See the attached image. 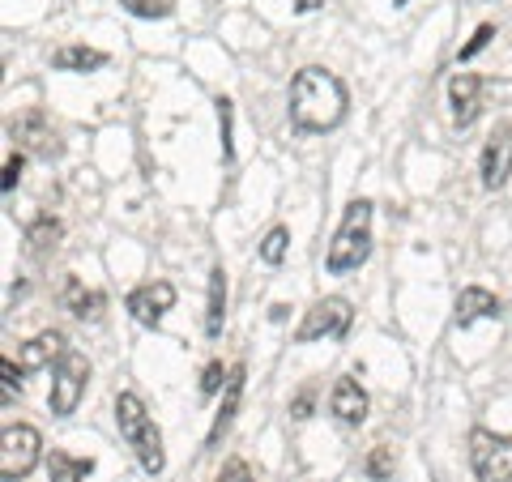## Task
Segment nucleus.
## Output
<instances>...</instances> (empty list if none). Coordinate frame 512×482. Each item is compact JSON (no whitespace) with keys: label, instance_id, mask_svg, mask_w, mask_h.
I'll return each instance as SVG.
<instances>
[{"label":"nucleus","instance_id":"f03ea898","mask_svg":"<svg viewBox=\"0 0 512 482\" xmlns=\"http://www.w3.org/2000/svg\"><path fill=\"white\" fill-rule=\"evenodd\" d=\"M116 427L124 444L133 448V457L141 461V470H146L150 478H158L167 470V448H163V431H158V423L150 419L146 401H141L133 389L116 393Z\"/></svg>","mask_w":512,"mask_h":482},{"label":"nucleus","instance_id":"39448f33","mask_svg":"<svg viewBox=\"0 0 512 482\" xmlns=\"http://www.w3.org/2000/svg\"><path fill=\"white\" fill-rule=\"evenodd\" d=\"M470 470L478 482H512V436L491 427L470 431Z\"/></svg>","mask_w":512,"mask_h":482},{"label":"nucleus","instance_id":"4468645a","mask_svg":"<svg viewBox=\"0 0 512 482\" xmlns=\"http://www.w3.org/2000/svg\"><path fill=\"white\" fill-rule=\"evenodd\" d=\"M504 308H500V299H495V291H487V286H466V291L457 295V329H470L474 320H495Z\"/></svg>","mask_w":512,"mask_h":482},{"label":"nucleus","instance_id":"a878e982","mask_svg":"<svg viewBox=\"0 0 512 482\" xmlns=\"http://www.w3.org/2000/svg\"><path fill=\"white\" fill-rule=\"evenodd\" d=\"M0 376H5V401H13V393L22 397L26 380H22V367H18V363H13V359H0Z\"/></svg>","mask_w":512,"mask_h":482},{"label":"nucleus","instance_id":"412c9836","mask_svg":"<svg viewBox=\"0 0 512 482\" xmlns=\"http://www.w3.org/2000/svg\"><path fill=\"white\" fill-rule=\"evenodd\" d=\"M286 252H291V227H269L265 239H261V261L265 265H282L286 261Z\"/></svg>","mask_w":512,"mask_h":482},{"label":"nucleus","instance_id":"4be33fe9","mask_svg":"<svg viewBox=\"0 0 512 482\" xmlns=\"http://www.w3.org/2000/svg\"><path fill=\"white\" fill-rule=\"evenodd\" d=\"M214 107H218V137H222V158H227V163H231V158H235V107H231V99H227V94H218V99H214Z\"/></svg>","mask_w":512,"mask_h":482},{"label":"nucleus","instance_id":"c756f323","mask_svg":"<svg viewBox=\"0 0 512 482\" xmlns=\"http://www.w3.org/2000/svg\"><path fill=\"white\" fill-rule=\"evenodd\" d=\"M291 410H295V419H308V414H312V393H299Z\"/></svg>","mask_w":512,"mask_h":482},{"label":"nucleus","instance_id":"5701e85b","mask_svg":"<svg viewBox=\"0 0 512 482\" xmlns=\"http://www.w3.org/2000/svg\"><path fill=\"white\" fill-rule=\"evenodd\" d=\"M393 470H397V461H393V448H384V444H376L372 453H367V461H363V474L372 478V482L393 478Z\"/></svg>","mask_w":512,"mask_h":482},{"label":"nucleus","instance_id":"1a4fd4ad","mask_svg":"<svg viewBox=\"0 0 512 482\" xmlns=\"http://www.w3.org/2000/svg\"><path fill=\"white\" fill-rule=\"evenodd\" d=\"M124 308H128V316H133L137 325L163 329V316L175 308V286L171 282H146V286H137V291H128Z\"/></svg>","mask_w":512,"mask_h":482},{"label":"nucleus","instance_id":"0eeeda50","mask_svg":"<svg viewBox=\"0 0 512 482\" xmlns=\"http://www.w3.org/2000/svg\"><path fill=\"white\" fill-rule=\"evenodd\" d=\"M350 320H355V308H350V299L325 295V299H316L312 308L303 312L299 329H295V342L308 346V342H320V337H346V333H350Z\"/></svg>","mask_w":512,"mask_h":482},{"label":"nucleus","instance_id":"aec40b11","mask_svg":"<svg viewBox=\"0 0 512 482\" xmlns=\"http://www.w3.org/2000/svg\"><path fill=\"white\" fill-rule=\"evenodd\" d=\"M60 235H64V227H60V218H52V214H39L35 222L26 227V244H30V256H47L56 244H60Z\"/></svg>","mask_w":512,"mask_h":482},{"label":"nucleus","instance_id":"7c9ffc66","mask_svg":"<svg viewBox=\"0 0 512 482\" xmlns=\"http://www.w3.org/2000/svg\"><path fill=\"white\" fill-rule=\"evenodd\" d=\"M325 0H295V13H316Z\"/></svg>","mask_w":512,"mask_h":482},{"label":"nucleus","instance_id":"6e6552de","mask_svg":"<svg viewBox=\"0 0 512 482\" xmlns=\"http://www.w3.org/2000/svg\"><path fill=\"white\" fill-rule=\"evenodd\" d=\"M478 175H483L487 192H500L512 175V120H500L483 141V154H478Z\"/></svg>","mask_w":512,"mask_h":482},{"label":"nucleus","instance_id":"7ed1b4c3","mask_svg":"<svg viewBox=\"0 0 512 482\" xmlns=\"http://www.w3.org/2000/svg\"><path fill=\"white\" fill-rule=\"evenodd\" d=\"M372 256V201L355 197L342 214V227L333 231V244L325 252V269L329 273H350Z\"/></svg>","mask_w":512,"mask_h":482},{"label":"nucleus","instance_id":"f3484780","mask_svg":"<svg viewBox=\"0 0 512 482\" xmlns=\"http://www.w3.org/2000/svg\"><path fill=\"white\" fill-rule=\"evenodd\" d=\"M222 325H227V269L214 265L210 269V295H205V333L222 337Z\"/></svg>","mask_w":512,"mask_h":482},{"label":"nucleus","instance_id":"f8f14e48","mask_svg":"<svg viewBox=\"0 0 512 482\" xmlns=\"http://www.w3.org/2000/svg\"><path fill=\"white\" fill-rule=\"evenodd\" d=\"M244 380H248V367H244V363H235V367H231L227 389H222V406H218V414H214L210 431H205V448H218V444H222V436L231 431L235 414H239V401H244Z\"/></svg>","mask_w":512,"mask_h":482},{"label":"nucleus","instance_id":"ddd939ff","mask_svg":"<svg viewBox=\"0 0 512 482\" xmlns=\"http://www.w3.org/2000/svg\"><path fill=\"white\" fill-rule=\"evenodd\" d=\"M329 414L338 423H346V427H363L367 423V393H363V384L355 376H342L338 384H333Z\"/></svg>","mask_w":512,"mask_h":482},{"label":"nucleus","instance_id":"a211bd4d","mask_svg":"<svg viewBox=\"0 0 512 482\" xmlns=\"http://www.w3.org/2000/svg\"><path fill=\"white\" fill-rule=\"evenodd\" d=\"M94 474V457H73L64 448L47 453V482H86Z\"/></svg>","mask_w":512,"mask_h":482},{"label":"nucleus","instance_id":"423d86ee","mask_svg":"<svg viewBox=\"0 0 512 482\" xmlns=\"http://www.w3.org/2000/svg\"><path fill=\"white\" fill-rule=\"evenodd\" d=\"M43 457V436L30 423H9L0 431V478L22 482Z\"/></svg>","mask_w":512,"mask_h":482},{"label":"nucleus","instance_id":"dca6fc26","mask_svg":"<svg viewBox=\"0 0 512 482\" xmlns=\"http://www.w3.org/2000/svg\"><path fill=\"white\" fill-rule=\"evenodd\" d=\"M64 350H69L64 346V333L60 329H43L22 346V367H52V363H60Z\"/></svg>","mask_w":512,"mask_h":482},{"label":"nucleus","instance_id":"2eb2a0df","mask_svg":"<svg viewBox=\"0 0 512 482\" xmlns=\"http://www.w3.org/2000/svg\"><path fill=\"white\" fill-rule=\"evenodd\" d=\"M107 64V52H99V47H86V43H64L52 52V69L60 73H94Z\"/></svg>","mask_w":512,"mask_h":482},{"label":"nucleus","instance_id":"b1692460","mask_svg":"<svg viewBox=\"0 0 512 482\" xmlns=\"http://www.w3.org/2000/svg\"><path fill=\"white\" fill-rule=\"evenodd\" d=\"M120 5L133 13V18H171V9H175V0H120Z\"/></svg>","mask_w":512,"mask_h":482},{"label":"nucleus","instance_id":"393cba45","mask_svg":"<svg viewBox=\"0 0 512 482\" xmlns=\"http://www.w3.org/2000/svg\"><path fill=\"white\" fill-rule=\"evenodd\" d=\"M227 380H231V367H222V359H210L205 363V372H201V397H214L227 389Z\"/></svg>","mask_w":512,"mask_h":482},{"label":"nucleus","instance_id":"f257e3e1","mask_svg":"<svg viewBox=\"0 0 512 482\" xmlns=\"http://www.w3.org/2000/svg\"><path fill=\"white\" fill-rule=\"evenodd\" d=\"M350 94L338 73L320 69V64H303L291 77V94H286V111L299 133H329L346 120Z\"/></svg>","mask_w":512,"mask_h":482},{"label":"nucleus","instance_id":"20e7f679","mask_svg":"<svg viewBox=\"0 0 512 482\" xmlns=\"http://www.w3.org/2000/svg\"><path fill=\"white\" fill-rule=\"evenodd\" d=\"M86 384H90V359L82 355V350H64L60 363L52 367V393H47V410H52L56 419H69V414L82 406Z\"/></svg>","mask_w":512,"mask_h":482},{"label":"nucleus","instance_id":"9d476101","mask_svg":"<svg viewBox=\"0 0 512 482\" xmlns=\"http://www.w3.org/2000/svg\"><path fill=\"white\" fill-rule=\"evenodd\" d=\"M13 141H18L26 154H35V158H56L60 154L52 124H47V116H43L39 107H30L26 116L13 120Z\"/></svg>","mask_w":512,"mask_h":482},{"label":"nucleus","instance_id":"cd10ccee","mask_svg":"<svg viewBox=\"0 0 512 482\" xmlns=\"http://www.w3.org/2000/svg\"><path fill=\"white\" fill-rule=\"evenodd\" d=\"M491 39H495V26H491V22H483V26H478V30H474V35H470V43H466V47H461V56H457V60H474V56H478V52H483V47H487Z\"/></svg>","mask_w":512,"mask_h":482},{"label":"nucleus","instance_id":"9b49d317","mask_svg":"<svg viewBox=\"0 0 512 482\" xmlns=\"http://www.w3.org/2000/svg\"><path fill=\"white\" fill-rule=\"evenodd\" d=\"M448 107H453V124L457 128H470L483 111V77L478 73H453L448 82Z\"/></svg>","mask_w":512,"mask_h":482},{"label":"nucleus","instance_id":"bb28decb","mask_svg":"<svg viewBox=\"0 0 512 482\" xmlns=\"http://www.w3.org/2000/svg\"><path fill=\"white\" fill-rule=\"evenodd\" d=\"M214 482H256V478H252V465H248L244 457H231V461L218 470Z\"/></svg>","mask_w":512,"mask_h":482},{"label":"nucleus","instance_id":"6ab92c4d","mask_svg":"<svg viewBox=\"0 0 512 482\" xmlns=\"http://www.w3.org/2000/svg\"><path fill=\"white\" fill-rule=\"evenodd\" d=\"M64 308H69L77 320H99V312H103V295L99 291H86L82 286V278H64Z\"/></svg>","mask_w":512,"mask_h":482},{"label":"nucleus","instance_id":"2f4dec72","mask_svg":"<svg viewBox=\"0 0 512 482\" xmlns=\"http://www.w3.org/2000/svg\"><path fill=\"white\" fill-rule=\"evenodd\" d=\"M397 5H410V0H397Z\"/></svg>","mask_w":512,"mask_h":482},{"label":"nucleus","instance_id":"c85d7f7f","mask_svg":"<svg viewBox=\"0 0 512 482\" xmlns=\"http://www.w3.org/2000/svg\"><path fill=\"white\" fill-rule=\"evenodd\" d=\"M22 167H26V158H22V154H9V158H5V197L22 184Z\"/></svg>","mask_w":512,"mask_h":482}]
</instances>
